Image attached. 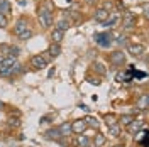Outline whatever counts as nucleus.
<instances>
[{"instance_id":"nucleus-24","label":"nucleus","mask_w":149,"mask_h":147,"mask_svg":"<svg viewBox=\"0 0 149 147\" xmlns=\"http://www.w3.org/2000/svg\"><path fill=\"white\" fill-rule=\"evenodd\" d=\"M9 125L10 127H19V125H20V119H19V117H10Z\"/></svg>"},{"instance_id":"nucleus-31","label":"nucleus","mask_w":149,"mask_h":147,"mask_svg":"<svg viewBox=\"0 0 149 147\" xmlns=\"http://www.w3.org/2000/svg\"><path fill=\"white\" fill-rule=\"evenodd\" d=\"M148 103H149V95H148Z\"/></svg>"},{"instance_id":"nucleus-9","label":"nucleus","mask_w":149,"mask_h":147,"mask_svg":"<svg viewBox=\"0 0 149 147\" xmlns=\"http://www.w3.org/2000/svg\"><path fill=\"white\" fill-rule=\"evenodd\" d=\"M71 127H73V132H76V134H83L85 129H86V120H76L74 123H71Z\"/></svg>"},{"instance_id":"nucleus-4","label":"nucleus","mask_w":149,"mask_h":147,"mask_svg":"<svg viewBox=\"0 0 149 147\" xmlns=\"http://www.w3.org/2000/svg\"><path fill=\"white\" fill-rule=\"evenodd\" d=\"M46 64H47V61H46V58H44V56L36 54V56H32V58H31V66H32L34 69H44Z\"/></svg>"},{"instance_id":"nucleus-13","label":"nucleus","mask_w":149,"mask_h":147,"mask_svg":"<svg viewBox=\"0 0 149 147\" xmlns=\"http://www.w3.org/2000/svg\"><path fill=\"white\" fill-rule=\"evenodd\" d=\"M58 129H59V132H61V135H70V134L73 132V127H71V123H70V122H65V123H63V125H59Z\"/></svg>"},{"instance_id":"nucleus-3","label":"nucleus","mask_w":149,"mask_h":147,"mask_svg":"<svg viewBox=\"0 0 149 147\" xmlns=\"http://www.w3.org/2000/svg\"><path fill=\"white\" fill-rule=\"evenodd\" d=\"M136 24H137V17H136V14H132V12H125V14H124V19H122V29H124V31H129V29L136 27Z\"/></svg>"},{"instance_id":"nucleus-15","label":"nucleus","mask_w":149,"mask_h":147,"mask_svg":"<svg viewBox=\"0 0 149 147\" xmlns=\"http://www.w3.org/2000/svg\"><path fill=\"white\" fill-rule=\"evenodd\" d=\"M109 132H110L112 137H119L120 135V127L117 123H112V125H109Z\"/></svg>"},{"instance_id":"nucleus-19","label":"nucleus","mask_w":149,"mask_h":147,"mask_svg":"<svg viewBox=\"0 0 149 147\" xmlns=\"http://www.w3.org/2000/svg\"><path fill=\"white\" fill-rule=\"evenodd\" d=\"M93 71L98 73V74H105L107 73V69H105V66H103L102 63H95V64H93Z\"/></svg>"},{"instance_id":"nucleus-23","label":"nucleus","mask_w":149,"mask_h":147,"mask_svg":"<svg viewBox=\"0 0 149 147\" xmlns=\"http://www.w3.org/2000/svg\"><path fill=\"white\" fill-rule=\"evenodd\" d=\"M148 107H149L148 95H146V96H141V98H139V108H141V110H144V108H148Z\"/></svg>"},{"instance_id":"nucleus-17","label":"nucleus","mask_w":149,"mask_h":147,"mask_svg":"<svg viewBox=\"0 0 149 147\" xmlns=\"http://www.w3.org/2000/svg\"><path fill=\"white\" fill-rule=\"evenodd\" d=\"M19 54H20V47H17V46H9L7 56H12V58H17Z\"/></svg>"},{"instance_id":"nucleus-22","label":"nucleus","mask_w":149,"mask_h":147,"mask_svg":"<svg viewBox=\"0 0 149 147\" xmlns=\"http://www.w3.org/2000/svg\"><path fill=\"white\" fill-rule=\"evenodd\" d=\"M132 122H134L132 115H122V117H120V123H122V125H130Z\"/></svg>"},{"instance_id":"nucleus-25","label":"nucleus","mask_w":149,"mask_h":147,"mask_svg":"<svg viewBox=\"0 0 149 147\" xmlns=\"http://www.w3.org/2000/svg\"><path fill=\"white\" fill-rule=\"evenodd\" d=\"M7 24H9V19H7V15H5V14H0V27L5 29V27H7Z\"/></svg>"},{"instance_id":"nucleus-26","label":"nucleus","mask_w":149,"mask_h":147,"mask_svg":"<svg viewBox=\"0 0 149 147\" xmlns=\"http://www.w3.org/2000/svg\"><path fill=\"white\" fill-rule=\"evenodd\" d=\"M117 44H120V46H127V36H120L119 37V41H117Z\"/></svg>"},{"instance_id":"nucleus-29","label":"nucleus","mask_w":149,"mask_h":147,"mask_svg":"<svg viewBox=\"0 0 149 147\" xmlns=\"http://www.w3.org/2000/svg\"><path fill=\"white\" fill-rule=\"evenodd\" d=\"M115 7H119V9H124V3H122V2H117V3H115Z\"/></svg>"},{"instance_id":"nucleus-1","label":"nucleus","mask_w":149,"mask_h":147,"mask_svg":"<svg viewBox=\"0 0 149 147\" xmlns=\"http://www.w3.org/2000/svg\"><path fill=\"white\" fill-rule=\"evenodd\" d=\"M37 19H39V24H41L42 29L51 27V24H53V14H51V5H49V3H46L42 9H39Z\"/></svg>"},{"instance_id":"nucleus-6","label":"nucleus","mask_w":149,"mask_h":147,"mask_svg":"<svg viewBox=\"0 0 149 147\" xmlns=\"http://www.w3.org/2000/svg\"><path fill=\"white\" fill-rule=\"evenodd\" d=\"M29 29V20L27 19H19L17 22H15V27H14V34L19 36V34H22L24 31H27Z\"/></svg>"},{"instance_id":"nucleus-10","label":"nucleus","mask_w":149,"mask_h":147,"mask_svg":"<svg viewBox=\"0 0 149 147\" xmlns=\"http://www.w3.org/2000/svg\"><path fill=\"white\" fill-rule=\"evenodd\" d=\"M46 139H49V140H59L61 139V132H59V129L56 127V129H49L46 130Z\"/></svg>"},{"instance_id":"nucleus-30","label":"nucleus","mask_w":149,"mask_h":147,"mask_svg":"<svg viewBox=\"0 0 149 147\" xmlns=\"http://www.w3.org/2000/svg\"><path fill=\"white\" fill-rule=\"evenodd\" d=\"M0 110H5V103L3 101H0Z\"/></svg>"},{"instance_id":"nucleus-21","label":"nucleus","mask_w":149,"mask_h":147,"mask_svg":"<svg viewBox=\"0 0 149 147\" xmlns=\"http://www.w3.org/2000/svg\"><path fill=\"white\" fill-rule=\"evenodd\" d=\"M103 144H105V137L102 134H97L95 135V147H102Z\"/></svg>"},{"instance_id":"nucleus-28","label":"nucleus","mask_w":149,"mask_h":147,"mask_svg":"<svg viewBox=\"0 0 149 147\" xmlns=\"http://www.w3.org/2000/svg\"><path fill=\"white\" fill-rule=\"evenodd\" d=\"M98 0H85V3H88V5H95Z\"/></svg>"},{"instance_id":"nucleus-2","label":"nucleus","mask_w":149,"mask_h":147,"mask_svg":"<svg viewBox=\"0 0 149 147\" xmlns=\"http://www.w3.org/2000/svg\"><path fill=\"white\" fill-rule=\"evenodd\" d=\"M95 41L100 47L109 49L112 46V42H113V37H112L110 32H100V34H95Z\"/></svg>"},{"instance_id":"nucleus-7","label":"nucleus","mask_w":149,"mask_h":147,"mask_svg":"<svg viewBox=\"0 0 149 147\" xmlns=\"http://www.w3.org/2000/svg\"><path fill=\"white\" fill-rule=\"evenodd\" d=\"M125 49H127V53L132 54V56H141L144 53V46H142V44H127Z\"/></svg>"},{"instance_id":"nucleus-12","label":"nucleus","mask_w":149,"mask_h":147,"mask_svg":"<svg viewBox=\"0 0 149 147\" xmlns=\"http://www.w3.org/2000/svg\"><path fill=\"white\" fill-rule=\"evenodd\" d=\"M51 39H53V42L59 44V42L65 39V32L59 31V29H53V32H51Z\"/></svg>"},{"instance_id":"nucleus-11","label":"nucleus","mask_w":149,"mask_h":147,"mask_svg":"<svg viewBox=\"0 0 149 147\" xmlns=\"http://www.w3.org/2000/svg\"><path fill=\"white\" fill-rule=\"evenodd\" d=\"M46 54H49L51 58H58V56L61 54V46H59V44H56V42H53L51 46L47 47Z\"/></svg>"},{"instance_id":"nucleus-14","label":"nucleus","mask_w":149,"mask_h":147,"mask_svg":"<svg viewBox=\"0 0 149 147\" xmlns=\"http://www.w3.org/2000/svg\"><path fill=\"white\" fill-rule=\"evenodd\" d=\"M0 14H10V2L9 0H0Z\"/></svg>"},{"instance_id":"nucleus-18","label":"nucleus","mask_w":149,"mask_h":147,"mask_svg":"<svg viewBox=\"0 0 149 147\" xmlns=\"http://www.w3.org/2000/svg\"><path fill=\"white\" fill-rule=\"evenodd\" d=\"M32 34H34V32H32V29L29 27L27 31H24V32H22V34H19V39H20V41H27V39H31V37H32Z\"/></svg>"},{"instance_id":"nucleus-8","label":"nucleus","mask_w":149,"mask_h":147,"mask_svg":"<svg viewBox=\"0 0 149 147\" xmlns=\"http://www.w3.org/2000/svg\"><path fill=\"white\" fill-rule=\"evenodd\" d=\"M109 15H110V14L107 12V9H97V10H95V15H93V19H95L97 22H102V24H103V22L109 19Z\"/></svg>"},{"instance_id":"nucleus-5","label":"nucleus","mask_w":149,"mask_h":147,"mask_svg":"<svg viewBox=\"0 0 149 147\" xmlns=\"http://www.w3.org/2000/svg\"><path fill=\"white\" fill-rule=\"evenodd\" d=\"M110 61L113 66H124L125 64V54L122 51H113L110 54Z\"/></svg>"},{"instance_id":"nucleus-16","label":"nucleus","mask_w":149,"mask_h":147,"mask_svg":"<svg viewBox=\"0 0 149 147\" xmlns=\"http://www.w3.org/2000/svg\"><path fill=\"white\" fill-rule=\"evenodd\" d=\"M76 144L80 147H88L90 146V140H88V137H85V135H78L76 137Z\"/></svg>"},{"instance_id":"nucleus-27","label":"nucleus","mask_w":149,"mask_h":147,"mask_svg":"<svg viewBox=\"0 0 149 147\" xmlns=\"http://www.w3.org/2000/svg\"><path fill=\"white\" fill-rule=\"evenodd\" d=\"M144 17L149 20V5H146V7H144Z\"/></svg>"},{"instance_id":"nucleus-20","label":"nucleus","mask_w":149,"mask_h":147,"mask_svg":"<svg viewBox=\"0 0 149 147\" xmlns=\"http://www.w3.org/2000/svg\"><path fill=\"white\" fill-rule=\"evenodd\" d=\"M68 27H70V22H68V20H58V24H56V29H59V31H63V32H65Z\"/></svg>"}]
</instances>
